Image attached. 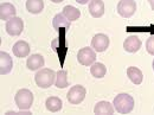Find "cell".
I'll return each mask as SVG.
<instances>
[{
	"label": "cell",
	"instance_id": "cell-1",
	"mask_svg": "<svg viewBox=\"0 0 154 115\" xmlns=\"http://www.w3.org/2000/svg\"><path fill=\"white\" fill-rule=\"evenodd\" d=\"M114 108L120 114H129L134 108V98L129 94H119L114 98Z\"/></svg>",
	"mask_w": 154,
	"mask_h": 115
},
{
	"label": "cell",
	"instance_id": "cell-2",
	"mask_svg": "<svg viewBox=\"0 0 154 115\" xmlns=\"http://www.w3.org/2000/svg\"><path fill=\"white\" fill-rule=\"evenodd\" d=\"M56 75H57V73H55L51 69H46V68L45 69H42V70H39L38 73L35 75L36 84L38 85L39 88L46 89V88L51 87L55 83Z\"/></svg>",
	"mask_w": 154,
	"mask_h": 115
},
{
	"label": "cell",
	"instance_id": "cell-3",
	"mask_svg": "<svg viewBox=\"0 0 154 115\" xmlns=\"http://www.w3.org/2000/svg\"><path fill=\"white\" fill-rule=\"evenodd\" d=\"M14 101L20 110H29L33 103V94L29 89H20L14 96Z\"/></svg>",
	"mask_w": 154,
	"mask_h": 115
},
{
	"label": "cell",
	"instance_id": "cell-4",
	"mask_svg": "<svg viewBox=\"0 0 154 115\" xmlns=\"http://www.w3.org/2000/svg\"><path fill=\"white\" fill-rule=\"evenodd\" d=\"M136 11L135 0H120L117 4V13L123 18H131Z\"/></svg>",
	"mask_w": 154,
	"mask_h": 115
},
{
	"label": "cell",
	"instance_id": "cell-5",
	"mask_svg": "<svg viewBox=\"0 0 154 115\" xmlns=\"http://www.w3.org/2000/svg\"><path fill=\"white\" fill-rule=\"evenodd\" d=\"M77 59H78V62L82 65L89 67V65H93L95 63V61H96V54H95V51L91 48H82L78 51Z\"/></svg>",
	"mask_w": 154,
	"mask_h": 115
},
{
	"label": "cell",
	"instance_id": "cell-6",
	"mask_svg": "<svg viewBox=\"0 0 154 115\" xmlns=\"http://www.w3.org/2000/svg\"><path fill=\"white\" fill-rule=\"evenodd\" d=\"M87 95V90L83 85H74L69 93H68V101L71 103V104H79Z\"/></svg>",
	"mask_w": 154,
	"mask_h": 115
},
{
	"label": "cell",
	"instance_id": "cell-7",
	"mask_svg": "<svg viewBox=\"0 0 154 115\" xmlns=\"http://www.w3.org/2000/svg\"><path fill=\"white\" fill-rule=\"evenodd\" d=\"M6 32L10 36H19L24 30V21L19 17H13L6 23Z\"/></svg>",
	"mask_w": 154,
	"mask_h": 115
},
{
	"label": "cell",
	"instance_id": "cell-8",
	"mask_svg": "<svg viewBox=\"0 0 154 115\" xmlns=\"http://www.w3.org/2000/svg\"><path fill=\"white\" fill-rule=\"evenodd\" d=\"M91 46L96 52H103L109 46V37L103 33H97L91 40Z\"/></svg>",
	"mask_w": 154,
	"mask_h": 115
},
{
	"label": "cell",
	"instance_id": "cell-9",
	"mask_svg": "<svg viewBox=\"0 0 154 115\" xmlns=\"http://www.w3.org/2000/svg\"><path fill=\"white\" fill-rule=\"evenodd\" d=\"M13 67V62H12V57L5 52L1 51L0 52V75H7Z\"/></svg>",
	"mask_w": 154,
	"mask_h": 115
},
{
	"label": "cell",
	"instance_id": "cell-10",
	"mask_svg": "<svg viewBox=\"0 0 154 115\" xmlns=\"http://www.w3.org/2000/svg\"><path fill=\"white\" fill-rule=\"evenodd\" d=\"M17 10L16 7L10 2H1L0 5V19L10 20L11 18L16 17Z\"/></svg>",
	"mask_w": 154,
	"mask_h": 115
},
{
	"label": "cell",
	"instance_id": "cell-11",
	"mask_svg": "<svg viewBox=\"0 0 154 115\" xmlns=\"http://www.w3.org/2000/svg\"><path fill=\"white\" fill-rule=\"evenodd\" d=\"M140 48H141V40L136 36H129L123 42V49L127 52H131V54L137 52L140 50Z\"/></svg>",
	"mask_w": 154,
	"mask_h": 115
},
{
	"label": "cell",
	"instance_id": "cell-12",
	"mask_svg": "<svg viewBox=\"0 0 154 115\" xmlns=\"http://www.w3.org/2000/svg\"><path fill=\"white\" fill-rule=\"evenodd\" d=\"M89 12L94 18H100L104 14V2L102 0H90Z\"/></svg>",
	"mask_w": 154,
	"mask_h": 115
},
{
	"label": "cell",
	"instance_id": "cell-13",
	"mask_svg": "<svg viewBox=\"0 0 154 115\" xmlns=\"http://www.w3.org/2000/svg\"><path fill=\"white\" fill-rule=\"evenodd\" d=\"M96 115H112L114 114V107L108 101H100L94 108Z\"/></svg>",
	"mask_w": 154,
	"mask_h": 115
},
{
	"label": "cell",
	"instance_id": "cell-14",
	"mask_svg": "<svg viewBox=\"0 0 154 115\" xmlns=\"http://www.w3.org/2000/svg\"><path fill=\"white\" fill-rule=\"evenodd\" d=\"M13 54H14V56H17V57L19 58L29 56V54H30V45L26 42H24V40L17 42L13 45Z\"/></svg>",
	"mask_w": 154,
	"mask_h": 115
},
{
	"label": "cell",
	"instance_id": "cell-15",
	"mask_svg": "<svg viewBox=\"0 0 154 115\" xmlns=\"http://www.w3.org/2000/svg\"><path fill=\"white\" fill-rule=\"evenodd\" d=\"M44 63H45L44 57L42 55H39V54L30 56L26 61V65H27V68L30 70H38L42 67H44Z\"/></svg>",
	"mask_w": 154,
	"mask_h": 115
},
{
	"label": "cell",
	"instance_id": "cell-16",
	"mask_svg": "<svg viewBox=\"0 0 154 115\" xmlns=\"http://www.w3.org/2000/svg\"><path fill=\"white\" fill-rule=\"evenodd\" d=\"M45 107L49 112H52V113H56V112H59L63 107V102L60 98H58L56 96H50L46 98L45 101Z\"/></svg>",
	"mask_w": 154,
	"mask_h": 115
},
{
	"label": "cell",
	"instance_id": "cell-17",
	"mask_svg": "<svg viewBox=\"0 0 154 115\" xmlns=\"http://www.w3.org/2000/svg\"><path fill=\"white\" fill-rule=\"evenodd\" d=\"M127 76L129 77V79L134 83V84H141L143 81V74L140 69L135 68V67H129L127 69Z\"/></svg>",
	"mask_w": 154,
	"mask_h": 115
},
{
	"label": "cell",
	"instance_id": "cell-18",
	"mask_svg": "<svg viewBox=\"0 0 154 115\" xmlns=\"http://www.w3.org/2000/svg\"><path fill=\"white\" fill-rule=\"evenodd\" d=\"M70 23H71L70 20H68L60 13V14H56L55 16L54 21H52V25H54V29L59 32L60 29H65V30L70 29Z\"/></svg>",
	"mask_w": 154,
	"mask_h": 115
},
{
	"label": "cell",
	"instance_id": "cell-19",
	"mask_svg": "<svg viewBox=\"0 0 154 115\" xmlns=\"http://www.w3.org/2000/svg\"><path fill=\"white\" fill-rule=\"evenodd\" d=\"M26 10L30 13L38 14L44 10V1L43 0H26Z\"/></svg>",
	"mask_w": 154,
	"mask_h": 115
},
{
	"label": "cell",
	"instance_id": "cell-20",
	"mask_svg": "<svg viewBox=\"0 0 154 115\" xmlns=\"http://www.w3.org/2000/svg\"><path fill=\"white\" fill-rule=\"evenodd\" d=\"M62 14H63L68 20L75 21V20H77L81 17V11H79L78 8H76V7H74V6L68 5V6H65V7L63 8Z\"/></svg>",
	"mask_w": 154,
	"mask_h": 115
},
{
	"label": "cell",
	"instance_id": "cell-21",
	"mask_svg": "<svg viewBox=\"0 0 154 115\" xmlns=\"http://www.w3.org/2000/svg\"><path fill=\"white\" fill-rule=\"evenodd\" d=\"M90 73H91L93 76L96 77V78H102L107 74V68L102 63H94L91 65V68H90Z\"/></svg>",
	"mask_w": 154,
	"mask_h": 115
},
{
	"label": "cell",
	"instance_id": "cell-22",
	"mask_svg": "<svg viewBox=\"0 0 154 115\" xmlns=\"http://www.w3.org/2000/svg\"><path fill=\"white\" fill-rule=\"evenodd\" d=\"M55 85L57 88H66L68 87V73L65 70H59L56 75V81H55Z\"/></svg>",
	"mask_w": 154,
	"mask_h": 115
},
{
	"label": "cell",
	"instance_id": "cell-23",
	"mask_svg": "<svg viewBox=\"0 0 154 115\" xmlns=\"http://www.w3.org/2000/svg\"><path fill=\"white\" fill-rule=\"evenodd\" d=\"M146 50L149 55H153L154 56V36H152L151 38L147 39L146 42Z\"/></svg>",
	"mask_w": 154,
	"mask_h": 115
},
{
	"label": "cell",
	"instance_id": "cell-24",
	"mask_svg": "<svg viewBox=\"0 0 154 115\" xmlns=\"http://www.w3.org/2000/svg\"><path fill=\"white\" fill-rule=\"evenodd\" d=\"M78 4H81V5H85V4H88V1H90V0H76Z\"/></svg>",
	"mask_w": 154,
	"mask_h": 115
},
{
	"label": "cell",
	"instance_id": "cell-25",
	"mask_svg": "<svg viewBox=\"0 0 154 115\" xmlns=\"http://www.w3.org/2000/svg\"><path fill=\"white\" fill-rule=\"evenodd\" d=\"M148 2H149V5H151V7H152V10H154V0H147Z\"/></svg>",
	"mask_w": 154,
	"mask_h": 115
},
{
	"label": "cell",
	"instance_id": "cell-26",
	"mask_svg": "<svg viewBox=\"0 0 154 115\" xmlns=\"http://www.w3.org/2000/svg\"><path fill=\"white\" fill-rule=\"evenodd\" d=\"M50 1H52V2H55V4H59V2H62L63 0H50Z\"/></svg>",
	"mask_w": 154,
	"mask_h": 115
},
{
	"label": "cell",
	"instance_id": "cell-27",
	"mask_svg": "<svg viewBox=\"0 0 154 115\" xmlns=\"http://www.w3.org/2000/svg\"><path fill=\"white\" fill-rule=\"evenodd\" d=\"M153 70H154V59H153Z\"/></svg>",
	"mask_w": 154,
	"mask_h": 115
}]
</instances>
